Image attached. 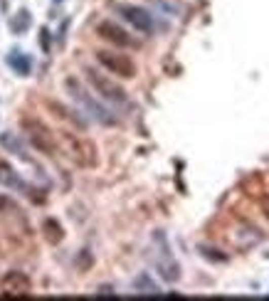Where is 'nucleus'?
<instances>
[{"mask_svg":"<svg viewBox=\"0 0 269 301\" xmlns=\"http://www.w3.org/2000/svg\"><path fill=\"white\" fill-rule=\"evenodd\" d=\"M262 210H264V217L269 220V198H264V200H262Z\"/></svg>","mask_w":269,"mask_h":301,"instance_id":"12","label":"nucleus"},{"mask_svg":"<svg viewBox=\"0 0 269 301\" xmlns=\"http://www.w3.org/2000/svg\"><path fill=\"white\" fill-rule=\"evenodd\" d=\"M45 109L52 114L55 119L67 121V124H72V126H77V129H84V126H87V121H84L82 116H77L72 109H67L64 104H59V101H55V99H45Z\"/></svg>","mask_w":269,"mask_h":301,"instance_id":"9","label":"nucleus"},{"mask_svg":"<svg viewBox=\"0 0 269 301\" xmlns=\"http://www.w3.org/2000/svg\"><path fill=\"white\" fill-rule=\"evenodd\" d=\"M64 87H67V92H69V94L74 96V99H77L79 104H84V109H89V111L94 114V116L99 119V121H104V124H114V119H111L109 114L104 111V109H101L99 104H94V101H92V99L87 96V92L82 89V84H79V82L74 79V77H69V79L64 82Z\"/></svg>","mask_w":269,"mask_h":301,"instance_id":"7","label":"nucleus"},{"mask_svg":"<svg viewBox=\"0 0 269 301\" xmlns=\"http://www.w3.org/2000/svg\"><path fill=\"white\" fill-rule=\"evenodd\" d=\"M84 74H87V82L94 87V92L101 96V99H106V101H111V104H126V101H129L126 89H124L121 84H116L109 74H101L99 69H92V67H87Z\"/></svg>","mask_w":269,"mask_h":301,"instance_id":"3","label":"nucleus"},{"mask_svg":"<svg viewBox=\"0 0 269 301\" xmlns=\"http://www.w3.org/2000/svg\"><path fill=\"white\" fill-rule=\"evenodd\" d=\"M0 291H3V296H10V299L30 296L32 282H30V277L22 274V272H8V274L0 279Z\"/></svg>","mask_w":269,"mask_h":301,"instance_id":"6","label":"nucleus"},{"mask_svg":"<svg viewBox=\"0 0 269 301\" xmlns=\"http://www.w3.org/2000/svg\"><path fill=\"white\" fill-rule=\"evenodd\" d=\"M42 230H45V237H47L50 245H59L62 237H64V232H62V227H59L57 220H45Z\"/></svg>","mask_w":269,"mask_h":301,"instance_id":"11","label":"nucleus"},{"mask_svg":"<svg viewBox=\"0 0 269 301\" xmlns=\"http://www.w3.org/2000/svg\"><path fill=\"white\" fill-rule=\"evenodd\" d=\"M0 185H5V188H22V180H20L18 173L10 168L8 163H0Z\"/></svg>","mask_w":269,"mask_h":301,"instance_id":"10","label":"nucleus"},{"mask_svg":"<svg viewBox=\"0 0 269 301\" xmlns=\"http://www.w3.org/2000/svg\"><path fill=\"white\" fill-rule=\"evenodd\" d=\"M119 13L124 15V20L129 22V25H134L138 32H153V18L143 10V8H138V5H121L119 8Z\"/></svg>","mask_w":269,"mask_h":301,"instance_id":"8","label":"nucleus"},{"mask_svg":"<svg viewBox=\"0 0 269 301\" xmlns=\"http://www.w3.org/2000/svg\"><path fill=\"white\" fill-rule=\"evenodd\" d=\"M96 62L109 74L124 77V79H134L136 77V62L129 55H121V52H114V50H99L96 52Z\"/></svg>","mask_w":269,"mask_h":301,"instance_id":"4","label":"nucleus"},{"mask_svg":"<svg viewBox=\"0 0 269 301\" xmlns=\"http://www.w3.org/2000/svg\"><path fill=\"white\" fill-rule=\"evenodd\" d=\"M55 141H57V148L74 163L79 168H96L99 163V150L96 146L84 138V136H77L74 131H59L55 133Z\"/></svg>","mask_w":269,"mask_h":301,"instance_id":"1","label":"nucleus"},{"mask_svg":"<svg viewBox=\"0 0 269 301\" xmlns=\"http://www.w3.org/2000/svg\"><path fill=\"white\" fill-rule=\"evenodd\" d=\"M96 35L101 40H106L109 45L124 47V50H138V47H141V40H136L134 35H129L121 25H116L111 20H101V22L96 25Z\"/></svg>","mask_w":269,"mask_h":301,"instance_id":"5","label":"nucleus"},{"mask_svg":"<svg viewBox=\"0 0 269 301\" xmlns=\"http://www.w3.org/2000/svg\"><path fill=\"white\" fill-rule=\"evenodd\" d=\"M20 126H22V131L25 136L30 138V143L40 150V153H45V156H57V141H55V133L50 131L40 119L35 116H22L20 119Z\"/></svg>","mask_w":269,"mask_h":301,"instance_id":"2","label":"nucleus"}]
</instances>
